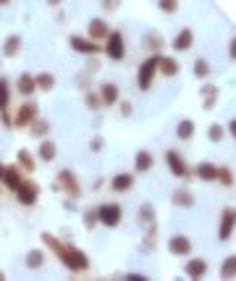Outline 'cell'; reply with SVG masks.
I'll list each match as a JSON object with an SVG mask.
<instances>
[{
  "instance_id": "6da1fadb",
  "label": "cell",
  "mask_w": 236,
  "mask_h": 281,
  "mask_svg": "<svg viewBox=\"0 0 236 281\" xmlns=\"http://www.w3.org/2000/svg\"><path fill=\"white\" fill-rule=\"evenodd\" d=\"M158 66H160V53H155V55H150V58L142 61L139 71H136V84H139L142 92H147V89L152 87V82H155V77H158V71H160Z\"/></svg>"
},
{
  "instance_id": "7a4b0ae2",
  "label": "cell",
  "mask_w": 236,
  "mask_h": 281,
  "mask_svg": "<svg viewBox=\"0 0 236 281\" xmlns=\"http://www.w3.org/2000/svg\"><path fill=\"white\" fill-rule=\"evenodd\" d=\"M55 252L61 255L63 266L71 268V271H87V268H89V257H87L82 250H76V247H63V245H61Z\"/></svg>"
},
{
  "instance_id": "3957f363",
  "label": "cell",
  "mask_w": 236,
  "mask_h": 281,
  "mask_svg": "<svg viewBox=\"0 0 236 281\" xmlns=\"http://www.w3.org/2000/svg\"><path fill=\"white\" fill-rule=\"evenodd\" d=\"M165 163H168V171H171L176 179H189V176H194V171L186 166V160H184L181 153H176V150H168V153H165Z\"/></svg>"
},
{
  "instance_id": "277c9868",
  "label": "cell",
  "mask_w": 236,
  "mask_h": 281,
  "mask_svg": "<svg viewBox=\"0 0 236 281\" xmlns=\"http://www.w3.org/2000/svg\"><path fill=\"white\" fill-rule=\"evenodd\" d=\"M97 216H100V223H103V226L113 229V226L121 223L124 210H121V205H118V202H105V205L97 208Z\"/></svg>"
},
{
  "instance_id": "5b68a950",
  "label": "cell",
  "mask_w": 236,
  "mask_h": 281,
  "mask_svg": "<svg viewBox=\"0 0 236 281\" xmlns=\"http://www.w3.org/2000/svg\"><path fill=\"white\" fill-rule=\"evenodd\" d=\"M236 231V208H223L221 213V223H218V239L228 242Z\"/></svg>"
},
{
  "instance_id": "8992f818",
  "label": "cell",
  "mask_w": 236,
  "mask_h": 281,
  "mask_svg": "<svg viewBox=\"0 0 236 281\" xmlns=\"http://www.w3.org/2000/svg\"><path fill=\"white\" fill-rule=\"evenodd\" d=\"M108 58L110 61H124V55H126V45H124V37H121V32H110L108 34Z\"/></svg>"
},
{
  "instance_id": "52a82bcc",
  "label": "cell",
  "mask_w": 236,
  "mask_h": 281,
  "mask_svg": "<svg viewBox=\"0 0 236 281\" xmlns=\"http://www.w3.org/2000/svg\"><path fill=\"white\" fill-rule=\"evenodd\" d=\"M192 239L186 237V234H173V237L168 239V250L171 255H179V257H186V255H192Z\"/></svg>"
},
{
  "instance_id": "ba28073f",
  "label": "cell",
  "mask_w": 236,
  "mask_h": 281,
  "mask_svg": "<svg viewBox=\"0 0 236 281\" xmlns=\"http://www.w3.org/2000/svg\"><path fill=\"white\" fill-rule=\"evenodd\" d=\"M194 176L200 181H205V184H212V181H218V166H215V163H210V160H202V163H197Z\"/></svg>"
},
{
  "instance_id": "9c48e42d",
  "label": "cell",
  "mask_w": 236,
  "mask_h": 281,
  "mask_svg": "<svg viewBox=\"0 0 236 281\" xmlns=\"http://www.w3.org/2000/svg\"><path fill=\"white\" fill-rule=\"evenodd\" d=\"M16 195H18V202H21V205H34L40 190H37L34 181H21V186L16 190Z\"/></svg>"
},
{
  "instance_id": "30bf717a",
  "label": "cell",
  "mask_w": 236,
  "mask_h": 281,
  "mask_svg": "<svg viewBox=\"0 0 236 281\" xmlns=\"http://www.w3.org/2000/svg\"><path fill=\"white\" fill-rule=\"evenodd\" d=\"M173 50L176 53H186L189 48H192V45H194V29H189V27H184L176 37H173Z\"/></svg>"
},
{
  "instance_id": "8fae6325",
  "label": "cell",
  "mask_w": 236,
  "mask_h": 281,
  "mask_svg": "<svg viewBox=\"0 0 236 281\" xmlns=\"http://www.w3.org/2000/svg\"><path fill=\"white\" fill-rule=\"evenodd\" d=\"M131 186H134V174H129V171L115 174V176L110 179V190H113V192H129Z\"/></svg>"
},
{
  "instance_id": "7c38bea8",
  "label": "cell",
  "mask_w": 236,
  "mask_h": 281,
  "mask_svg": "<svg viewBox=\"0 0 236 281\" xmlns=\"http://www.w3.org/2000/svg\"><path fill=\"white\" fill-rule=\"evenodd\" d=\"M184 273H186V278H202V276L207 273V263L202 260V257L186 260V263H184Z\"/></svg>"
},
{
  "instance_id": "4fadbf2b",
  "label": "cell",
  "mask_w": 236,
  "mask_h": 281,
  "mask_svg": "<svg viewBox=\"0 0 236 281\" xmlns=\"http://www.w3.org/2000/svg\"><path fill=\"white\" fill-rule=\"evenodd\" d=\"M87 32H89V40H108L110 27L105 24L103 18H92L89 24H87Z\"/></svg>"
},
{
  "instance_id": "5bb4252c",
  "label": "cell",
  "mask_w": 236,
  "mask_h": 281,
  "mask_svg": "<svg viewBox=\"0 0 236 281\" xmlns=\"http://www.w3.org/2000/svg\"><path fill=\"white\" fill-rule=\"evenodd\" d=\"M34 119H37V105L34 103H24L21 110H18V116H16V124L18 126H32Z\"/></svg>"
},
{
  "instance_id": "9a60e30c",
  "label": "cell",
  "mask_w": 236,
  "mask_h": 281,
  "mask_svg": "<svg viewBox=\"0 0 236 281\" xmlns=\"http://www.w3.org/2000/svg\"><path fill=\"white\" fill-rule=\"evenodd\" d=\"M152 166H155V155H152L150 150H139V153L134 155V168H136L139 174H147Z\"/></svg>"
},
{
  "instance_id": "2e32d148",
  "label": "cell",
  "mask_w": 236,
  "mask_h": 281,
  "mask_svg": "<svg viewBox=\"0 0 236 281\" xmlns=\"http://www.w3.org/2000/svg\"><path fill=\"white\" fill-rule=\"evenodd\" d=\"M171 202L176 205V208H192L194 205V195L186 190V186H179V190H173V195H171Z\"/></svg>"
},
{
  "instance_id": "e0dca14e",
  "label": "cell",
  "mask_w": 236,
  "mask_h": 281,
  "mask_svg": "<svg viewBox=\"0 0 236 281\" xmlns=\"http://www.w3.org/2000/svg\"><path fill=\"white\" fill-rule=\"evenodd\" d=\"M194 132H197V126H194L192 119H181L179 126H176V139L179 142H189V139L194 137Z\"/></svg>"
},
{
  "instance_id": "ac0fdd59",
  "label": "cell",
  "mask_w": 236,
  "mask_h": 281,
  "mask_svg": "<svg viewBox=\"0 0 236 281\" xmlns=\"http://www.w3.org/2000/svg\"><path fill=\"white\" fill-rule=\"evenodd\" d=\"M100 100H103V105H115L118 100H121V92H118L115 84L105 82V84L100 87Z\"/></svg>"
},
{
  "instance_id": "d6986e66",
  "label": "cell",
  "mask_w": 236,
  "mask_h": 281,
  "mask_svg": "<svg viewBox=\"0 0 236 281\" xmlns=\"http://www.w3.org/2000/svg\"><path fill=\"white\" fill-rule=\"evenodd\" d=\"M160 74L163 77H176L179 71H181V63L176 61V58H168V55H160Z\"/></svg>"
},
{
  "instance_id": "ffe728a7",
  "label": "cell",
  "mask_w": 236,
  "mask_h": 281,
  "mask_svg": "<svg viewBox=\"0 0 236 281\" xmlns=\"http://www.w3.org/2000/svg\"><path fill=\"white\" fill-rule=\"evenodd\" d=\"M68 42H71V48H74L76 53H87V55H89V53H97V50H100L97 45H94V40H82V37H71Z\"/></svg>"
},
{
  "instance_id": "44dd1931",
  "label": "cell",
  "mask_w": 236,
  "mask_h": 281,
  "mask_svg": "<svg viewBox=\"0 0 236 281\" xmlns=\"http://www.w3.org/2000/svg\"><path fill=\"white\" fill-rule=\"evenodd\" d=\"M200 92H202V98H205V105H202V108H205V110H212V105L218 103V87H215V84H202Z\"/></svg>"
},
{
  "instance_id": "7402d4cb",
  "label": "cell",
  "mask_w": 236,
  "mask_h": 281,
  "mask_svg": "<svg viewBox=\"0 0 236 281\" xmlns=\"http://www.w3.org/2000/svg\"><path fill=\"white\" fill-rule=\"evenodd\" d=\"M0 181H3V184L8 186V190H13V192H16L18 186H21V181H24V179H21L18 168H6V171H3V179H0Z\"/></svg>"
},
{
  "instance_id": "603a6c76",
  "label": "cell",
  "mask_w": 236,
  "mask_h": 281,
  "mask_svg": "<svg viewBox=\"0 0 236 281\" xmlns=\"http://www.w3.org/2000/svg\"><path fill=\"white\" fill-rule=\"evenodd\" d=\"M58 181H61V186H63V190H68L71 195H79V186H76V176L74 174H71V171H61L58 174Z\"/></svg>"
},
{
  "instance_id": "cb8c5ba5",
  "label": "cell",
  "mask_w": 236,
  "mask_h": 281,
  "mask_svg": "<svg viewBox=\"0 0 236 281\" xmlns=\"http://www.w3.org/2000/svg\"><path fill=\"white\" fill-rule=\"evenodd\" d=\"M34 89H37V79L34 77H29V74L18 77V92H21V95H32Z\"/></svg>"
},
{
  "instance_id": "d4e9b609",
  "label": "cell",
  "mask_w": 236,
  "mask_h": 281,
  "mask_svg": "<svg viewBox=\"0 0 236 281\" xmlns=\"http://www.w3.org/2000/svg\"><path fill=\"white\" fill-rule=\"evenodd\" d=\"M221 278H236V255H228L221 263Z\"/></svg>"
},
{
  "instance_id": "484cf974",
  "label": "cell",
  "mask_w": 236,
  "mask_h": 281,
  "mask_svg": "<svg viewBox=\"0 0 236 281\" xmlns=\"http://www.w3.org/2000/svg\"><path fill=\"white\" fill-rule=\"evenodd\" d=\"M18 48H21V37H18V34H11V37L6 40V45H3V55H6V58H13V55L18 53Z\"/></svg>"
},
{
  "instance_id": "4316f807",
  "label": "cell",
  "mask_w": 236,
  "mask_h": 281,
  "mask_svg": "<svg viewBox=\"0 0 236 281\" xmlns=\"http://www.w3.org/2000/svg\"><path fill=\"white\" fill-rule=\"evenodd\" d=\"M192 71H194L197 79H207V77H210V63H207V58H194Z\"/></svg>"
},
{
  "instance_id": "83f0119b",
  "label": "cell",
  "mask_w": 236,
  "mask_h": 281,
  "mask_svg": "<svg viewBox=\"0 0 236 281\" xmlns=\"http://www.w3.org/2000/svg\"><path fill=\"white\" fill-rule=\"evenodd\" d=\"M42 263H45V252H42V250H32V252L27 255V268L37 271V268H42Z\"/></svg>"
},
{
  "instance_id": "f1b7e54d",
  "label": "cell",
  "mask_w": 236,
  "mask_h": 281,
  "mask_svg": "<svg viewBox=\"0 0 236 281\" xmlns=\"http://www.w3.org/2000/svg\"><path fill=\"white\" fill-rule=\"evenodd\" d=\"M11 103V87H8V79L3 77L0 79V110H6Z\"/></svg>"
},
{
  "instance_id": "f546056e",
  "label": "cell",
  "mask_w": 236,
  "mask_h": 281,
  "mask_svg": "<svg viewBox=\"0 0 236 281\" xmlns=\"http://www.w3.org/2000/svg\"><path fill=\"white\" fill-rule=\"evenodd\" d=\"M215 184H221V186H233V174H231V168H226V166H218V181Z\"/></svg>"
},
{
  "instance_id": "4dcf8cb0",
  "label": "cell",
  "mask_w": 236,
  "mask_h": 281,
  "mask_svg": "<svg viewBox=\"0 0 236 281\" xmlns=\"http://www.w3.org/2000/svg\"><path fill=\"white\" fill-rule=\"evenodd\" d=\"M55 153H58V150H55V142H50V139H45V142L40 145V158H42V160H53Z\"/></svg>"
},
{
  "instance_id": "1f68e13d",
  "label": "cell",
  "mask_w": 236,
  "mask_h": 281,
  "mask_svg": "<svg viewBox=\"0 0 236 281\" xmlns=\"http://www.w3.org/2000/svg\"><path fill=\"white\" fill-rule=\"evenodd\" d=\"M18 163H21V168H27V171H34V155L29 150H18Z\"/></svg>"
},
{
  "instance_id": "d6a6232c",
  "label": "cell",
  "mask_w": 236,
  "mask_h": 281,
  "mask_svg": "<svg viewBox=\"0 0 236 281\" xmlns=\"http://www.w3.org/2000/svg\"><path fill=\"white\" fill-rule=\"evenodd\" d=\"M223 137H226V129H223L221 124H212V126L207 129V139H210V142H221Z\"/></svg>"
},
{
  "instance_id": "836d02e7",
  "label": "cell",
  "mask_w": 236,
  "mask_h": 281,
  "mask_svg": "<svg viewBox=\"0 0 236 281\" xmlns=\"http://www.w3.org/2000/svg\"><path fill=\"white\" fill-rule=\"evenodd\" d=\"M158 8H160L163 13L173 16V13L179 11V0H158Z\"/></svg>"
},
{
  "instance_id": "e575fe53",
  "label": "cell",
  "mask_w": 236,
  "mask_h": 281,
  "mask_svg": "<svg viewBox=\"0 0 236 281\" xmlns=\"http://www.w3.org/2000/svg\"><path fill=\"white\" fill-rule=\"evenodd\" d=\"M34 79H37V87H40V89H53V87H55L53 74H40V77H34Z\"/></svg>"
},
{
  "instance_id": "d590c367",
  "label": "cell",
  "mask_w": 236,
  "mask_h": 281,
  "mask_svg": "<svg viewBox=\"0 0 236 281\" xmlns=\"http://www.w3.org/2000/svg\"><path fill=\"white\" fill-rule=\"evenodd\" d=\"M142 221H147V226L155 223V210H152V205H142Z\"/></svg>"
},
{
  "instance_id": "8d00e7d4",
  "label": "cell",
  "mask_w": 236,
  "mask_h": 281,
  "mask_svg": "<svg viewBox=\"0 0 236 281\" xmlns=\"http://www.w3.org/2000/svg\"><path fill=\"white\" fill-rule=\"evenodd\" d=\"M100 221V216H97V210H94V213H84V226L87 229H92L94 223H97Z\"/></svg>"
},
{
  "instance_id": "74e56055",
  "label": "cell",
  "mask_w": 236,
  "mask_h": 281,
  "mask_svg": "<svg viewBox=\"0 0 236 281\" xmlns=\"http://www.w3.org/2000/svg\"><path fill=\"white\" fill-rule=\"evenodd\" d=\"M45 132H47V124H45V121H37V119H34V124H32V134L42 137Z\"/></svg>"
},
{
  "instance_id": "f35d334b",
  "label": "cell",
  "mask_w": 236,
  "mask_h": 281,
  "mask_svg": "<svg viewBox=\"0 0 236 281\" xmlns=\"http://www.w3.org/2000/svg\"><path fill=\"white\" fill-rule=\"evenodd\" d=\"M100 103H103V100H100L97 95H87V105H89L92 110H97V108H100Z\"/></svg>"
},
{
  "instance_id": "ab89813d",
  "label": "cell",
  "mask_w": 236,
  "mask_h": 281,
  "mask_svg": "<svg viewBox=\"0 0 236 281\" xmlns=\"http://www.w3.org/2000/svg\"><path fill=\"white\" fill-rule=\"evenodd\" d=\"M228 58L236 61V37H231V42H228Z\"/></svg>"
},
{
  "instance_id": "60d3db41",
  "label": "cell",
  "mask_w": 236,
  "mask_h": 281,
  "mask_svg": "<svg viewBox=\"0 0 236 281\" xmlns=\"http://www.w3.org/2000/svg\"><path fill=\"white\" fill-rule=\"evenodd\" d=\"M226 132H228V134H231V137L236 139V119H231V121H228V126H226Z\"/></svg>"
},
{
  "instance_id": "b9f144b4",
  "label": "cell",
  "mask_w": 236,
  "mask_h": 281,
  "mask_svg": "<svg viewBox=\"0 0 236 281\" xmlns=\"http://www.w3.org/2000/svg\"><path fill=\"white\" fill-rule=\"evenodd\" d=\"M0 121H3V126H11V124H13V121L8 119V113H6V110H3V116H0Z\"/></svg>"
},
{
  "instance_id": "7bdbcfd3",
  "label": "cell",
  "mask_w": 236,
  "mask_h": 281,
  "mask_svg": "<svg viewBox=\"0 0 236 281\" xmlns=\"http://www.w3.org/2000/svg\"><path fill=\"white\" fill-rule=\"evenodd\" d=\"M131 110H134V108H131L129 103H124V105H121V113H124V116H131Z\"/></svg>"
},
{
  "instance_id": "ee69618b",
  "label": "cell",
  "mask_w": 236,
  "mask_h": 281,
  "mask_svg": "<svg viewBox=\"0 0 236 281\" xmlns=\"http://www.w3.org/2000/svg\"><path fill=\"white\" fill-rule=\"evenodd\" d=\"M92 150H103V139H94V142H92Z\"/></svg>"
},
{
  "instance_id": "f6af8a7d",
  "label": "cell",
  "mask_w": 236,
  "mask_h": 281,
  "mask_svg": "<svg viewBox=\"0 0 236 281\" xmlns=\"http://www.w3.org/2000/svg\"><path fill=\"white\" fill-rule=\"evenodd\" d=\"M47 3H50V6H58V3H61V0H47Z\"/></svg>"
},
{
  "instance_id": "bcb514c9",
  "label": "cell",
  "mask_w": 236,
  "mask_h": 281,
  "mask_svg": "<svg viewBox=\"0 0 236 281\" xmlns=\"http://www.w3.org/2000/svg\"><path fill=\"white\" fill-rule=\"evenodd\" d=\"M3 171H6V168H3V166H0V179H3Z\"/></svg>"
},
{
  "instance_id": "7dc6e473",
  "label": "cell",
  "mask_w": 236,
  "mask_h": 281,
  "mask_svg": "<svg viewBox=\"0 0 236 281\" xmlns=\"http://www.w3.org/2000/svg\"><path fill=\"white\" fill-rule=\"evenodd\" d=\"M6 3H8V0H0V6H6Z\"/></svg>"
}]
</instances>
